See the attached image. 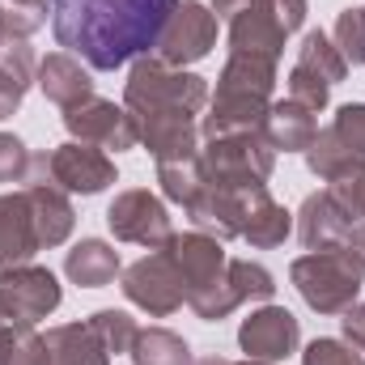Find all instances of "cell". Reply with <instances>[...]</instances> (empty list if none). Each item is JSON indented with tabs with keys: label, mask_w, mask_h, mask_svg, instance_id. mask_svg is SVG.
Returning <instances> with one entry per match:
<instances>
[{
	"label": "cell",
	"mask_w": 365,
	"mask_h": 365,
	"mask_svg": "<svg viewBox=\"0 0 365 365\" xmlns=\"http://www.w3.org/2000/svg\"><path fill=\"white\" fill-rule=\"evenodd\" d=\"M272 90H276V60L230 51V60L217 77V93H208V115L200 123V136L217 140V136H230V132L259 128L268 106H272Z\"/></svg>",
	"instance_id": "cell-2"
},
{
	"label": "cell",
	"mask_w": 365,
	"mask_h": 365,
	"mask_svg": "<svg viewBox=\"0 0 365 365\" xmlns=\"http://www.w3.org/2000/svg\"><path fill=\"white\" fill-rule=\"evenodd\" d=\"M179 0H51V30L68 56L115 73L158 47Z\"/></svg>",
	"instance_id": "cell-1"
},
{
	"label": "cell",
	"mask_w": 365,
	"mask_h": 365,
	"mask_svg": "<svg viewBox=\"0 0 365 365\" xmlns=\"http://www.w3.org/2000/svg\"><path fill=\"white\" fill-rule=\"evenodd\" d=\"M225 276H230V289L238 302H268L276 293V280L264 264H251V259H230L225 264Z\"/></svg>",
	"instance_id": "cell-30"
},
{
	"label": "cell",
	"mask_w": 365,
	"mask_h": 365,
	"mask_svg": "<svg viewBox=\"0 0 365 365\" xmlns=\"http://www.w3.org/2000/svg\"><path fill=\"white\" fill-rule=\"evenodd\" d=\"M47 179L68 195H98L115 182V162L81 140H68L47 153Z\"/></svg>",
	"instance_id": "cell-13"
},
{
	"label": "cell",
	"mask_w": 365,
	"mask_h": 365,
	"mask_svg": "<svg viewBox=\"0 0 365 365\" xmlns=\"http://www.w3.org/2000/svg\"><path fill=\"white\" fill-rule=\"evenodd\" d=\"M123 106L136 119L149 115H200L208 106V81L187 73V68H170L158 56H140L132 60L128 86H123Z\"/></svg>",
	"instance_id": "cell-4"
},
{
	"label": "cell",
	"mask_w": 365,
	"mask_h": 365,
	"mask_svg": "<svg viewBox=\"0 0 365 365\" xmlns=\"http://www.w3.org/2000/svg\"><path fill=\"white\" fill-rule=\"evenodd\" d=\"M289 280L314 314H344L361 297L365 264L349 247H323V251L293 259Z\"/></svg>",
	"instance_id": "cell-5"
},
{
	"label": "cell",
	"mask_w": 365,
	"mask_h": 365,
	"mask_svg": "<svg viewBox=\"0 0 365 365\" xmlns=\"http://www.w3.org/2000/svg\"><path fill=\"white\" fill-rule=\"evenodd\" d=\"M340 323H344V340H349L357 353H365V302H353Z\"/></svg>",
	"instance_id": "cell-39"
},
{
	"label": "cell",
	"mask_w": 365,
	"mask_h": 365,
	"mask_svg": "<svg viewBox=\"0 0 365 365\" xmlns=\"http://www.w3.org/2000/svg\"><path fill=\"white\" fill-rule=\"evenodd\" d=\"M302 365H365V353H357L349 340H310Z\"/></svg>",
	"instance_id": "cell-38"
},
{
	"label": "cell",
	"mask_w": 365,
	"mask_h": 365,
	"mask_svg": "<svg viewBox=\"0 0 365 365\" xmlns=\"http://www.w3.org/2000/svg\"><path fill=\"white\" fill-rule=\"evenodd\" d=\"M247 4H251V0H212V13H217V17H225V21H230V17H234V13H238V9H247Z\"/></svg>",
	"instance_id": "cell-41"
},
{
	"label": "cell",
	"mask_w": 365,
	"mask_h": 365,
	"mask_svg": "<svg viewBox=\"0 0 365 365\" xmlns=\"http://www.w3.org/2000/svg\"><path fill=\"white\" fill-rule=\"evenodd\" d=\"M34 81H38V90L47 93V102H56L64 110H73V106H81V102L93 98L90 68H81V60L68 56V51H51L47 60H38Z\"/></svg>",
	"instance_id": "cell-17"
},
{
	"label": "cell",
	"mask_w": 365,
	"mask_h": 365,
	"mask_svg": "<svg viewBox=\"0 0 365 365\" xmlns=\"http://www.w3.org/2000/svg\"><path fill=\"white\" fill-rule=\"evenodd\" d=\"M327 195L340 204V212L357 225L365 221V162H349L344 170H336L327 179Z\"/></svg>",
	"instance_id": "cell-27"
},
{
	"label": "cell",
	"mask_w": 365,
	"mask_h": 365,
	"mask_svg": "<svg viewBox=\"0 0 365 365\" xmlns=\"http://www.w3.org/2000/svg\"><path fill=\"white\" fill-rule=\"evenodd\" d=\"M47 0H0V26L9 38H30L47 26Z\"/></svg>",
	"instance_id": "cell-32"
},
{
	"label": "cell",
	"mask_w": 365,
	"mask_h": 365,
	"mask_svg": "<svg viewBox=\"0 0 365 365\" xmlns=\"http://www.w3.org/2000/svg\"><path fill=\"white\" fill-rule=\"evenodd\" d=\"M119 272H123L119 251L110 242H102V238H81L68 251V259H64V276L73 284H81V289H102V284H110Z\"/></svg>",
	"instance_id": "cell-22"
},
{
	"label": "cell",
	"mask_w": 365,
	"mask_h": 365,
	"mask_svg": "<svg viewBox=\"0 0 365 365\" xmlns=\"http://www.w3.org/2000/svg\"><path fill=\"white\" fill-rule=\"evenodd\" d=\"M60 280L51 268L26 264L17 272L0 276V319L9 327H38L60 306Z\"/></svg>",
	"instance_id": "cell-11"
},
{
	"label": "cell",
	"mask_w": 365,
	"mask_h": 365,
	"mask_svg": "<svg viewBox=\"0 0 365 365\" xmlns=\"http://www.w3.org/2000/svg\"><path fill=\"white\" fill-rule=\"evenodd\" d=\"M297 64L310 68V73H319L327 86H340L344 73H349V60L340 56V47H336L331 34H323V30H310V34L302 38V47H297Z\"/></svg>",
	"instance_id": "cell-26"
},
{
	"label": "cell",
	"mask_w": 365,
	"mask_h": 365,
	"mask_svg": "<svg viewBox=\"0 0 365 365\" xmlns=\"http://www.w3.org/2000/svg\"><path fill=\"white\" fill-rule=\"evenodd\" d=\"M259 132H264V140L272 145L276 153H280V149H284V153H306V149L314 145V136H319V119H314L310 106L284 98V102H272V106H268Z\"/></svg>",
	"instance_id": "cell-19"
},
{
	"label": "cell",
	"mask_w": 365,
	"mask_h": 365,
	"mask_svg": "<svg viewBox=\"0 0 365 365\" xmlns=\"http://www.w3.org/2000/svg\"><path fill=\"white\" fill-rule=\"evenodd\" d=\"M0 365H51L47 344L34 327H9L0 331Z\"/></svg>",
	"instance_id": "cell-29"
},
{
	"label": "cell",
	"mask_w": 365,
	"mask_h": 365,
	"mask_svg": "<svg viewBox=\"0 0 365 365\" xmlns=\"http://www.w3.org/2000/svg\"><path fill=\"white\" fill-rule=\"evenodd\" d=\"M289 230H293V212H289L284 204H276L272 195H268V187L255 191V200H251V208H247L242 242H251L255 251H272V247H280V242L289 238Z\"/></svg>",
	"instance_id": "cell-24"
},
{
	"label": "cell",
	"mask_w": 365,
	"mask_h": 365,
	"mask_svg": "<svg viewBox=\"0 0 365 365\" xmlns=\"http://www.w3.org/2000/svg\"><path fill=\"white\" fill-rule=\"evenodd\" d=\"M30 170H34V153L13 132H0V182H30Z\"/></svg>",
	"instance_id": "cell-37"
},
{
	"label": "cell",
	"mask_w": 365,
	"mask_h": 365,
	"mask_svg": "<svg viewBox=\"0 0 365 365\" xmlns=\"http://www.w3.org/2000/svg\"><path fill=\"white\" fill-rule=\"evenodd\" d=\"M128 357L136 365H195L191 344L182 336H175L170 327H140Z\"/></svg>",
	"instance_id": "cell-25"
},
{
	"label": "cell",
	"mask_w": 365,
	"mask_h": 365,
	"mask_svg": "<svg viewBox=\"0 0 365 365\" xmlns=\"http://www.w3.org/2000/svg\"><path fill=\"white\" fill-rule=\"evenodd\" d=\"M297 340H302V327L284 306L251 310V319H242L238 327V344L251 361H284L297 349Z\"/></svg>",
	"instance_id": "cell-15"
},
{
	"label": "cell",
	"mask_w": 365,
	"mask_h": 365,
	"mask_svg": "<svg viewBox=\"0 0 365 365\" xmlns=\"http://www.w3.org/2000/svg\"><path fill=\"white\" fill-rule=\"evenodd\" d=\"M212 47H217V13L200 0H182V4H175L170 21L162 26L153 56L170 68H187V64L204 60Z\"/></svg>",
	"instance_id": "cell-10"
},
{
	"label": "cell",
	"mask_w": 365,
	"mask_h": 365,
	"mask_svg": "<svg viewBox=\"0 0 365 365\" xmlns=\"http://www.w3.org/2000/svg\"><path fill=\"white\" fill-rule=\"evenodd\" d=\"M255 191L264 187H251V191H230V187H212L204 182L200 195L187 204V217L200 234H212V238H242V225H247V208L255 200Z\"/></svg>",
	"instance_id": "cell-14"
},
{
	"label": "cell",
	"mask_w": 365,
	"mask_h": 365,
	"mask_svg": "<svg viewBox=\"0 0 365 365\" xmlns=\"http://www.w3.org/2000/svg\"><path fill=\"white\" fill-rule=\"evenodd\" d=\"M306 13H310L306 0H251L230 17V51L280 60L284 38L306 21Z\"/></svg>",
	"instance_id": "cell-7"
},
{
	"label": "cell",
	"mask_w": 365,
	"mask_h": 365,
	"mask_svg": "<svg viewBox=\"0 0 365 365\" xmlns=\"http://www.w3.org/2000/svg\"><path fill=\"white\" fill-rule=\"evenodd\" d=\"M195 365H276V361H225V357H204V361H195Z\"/></svg>",
	"instance_id": "cell-42"
},
{
	"label": "cell",
	"mask_w": 365,
	"mask_h": 365,
	"mask_svg": "<svg viewBox=\"0 0 365 365\" xmlns=\"http://www.w3.org/2000/svg\"><path fill=\"white\" fill-rule=\"evenodd\" d=\"M158 182H162V195L175 200V204H191L204 187V170H200V158H187V162H158Z\"/></svg>",
	"instance_id": "cell-28"
},
{
	"label": "cell",
	"mask_w": 365,
	"mask_h": 365,
	"mask_svg": "<svg viewBox=\"0 0 365 365\" xmlns=\"http://www.w3.org/2000/svg\"><path fill=\"white\" fill-rule=\"evenodd\" d=\"M26 195H30V208H34L38 242H43V247H60V242H68V234H73V225H77V212H73L68 191H60L51 179L34 175V179L26 182Z\"/></svg>",
	"instance_id": "cell-18"
},
{
	"label": "cell",
	"mask_w": 365,
	"mask_h": 365,
	"mask_svg": "<svg viewBox=\"0 0 365 365\" xmlns=\"http://www.w3.org/2000/svg\"><path fill=\"white\" fill-rule=\"evenodd\" d=\"M166 251H170V259H175V268L182 276L187 306L204 323H221V319H230L242 306L234 297V289H230V276H225V264L230 259L221 251V238L191 230V234H175L166 242Z\"/></svg>",
	"instance_id": "cell-3"
},
{
	"label": "cell",
	"mask_w": 365,
	"mask_h": 365,
	"mask_svg": "<svg viewBox=\"0 0 365 365\" xmlns=\"http://www.w3.org/2000/svg\"><path fill=\"white\" fill-rule=\"evenodd\" d=\"M123 297L132 306H140L145 314H153V319L175 314L182 302H187L182 276H179V268H175V259H170L166 247H158L145 259H136L132 268H123Z\"/></svg>",
	"instance_id": "cell-9"
},
{
	"label": "cell",
	"mask_w": 365,
	"mask_h": 365,
	"mask_svg": "<svg viewBox=\"0 0 365 365\" xmlns=\"http://www.w3.org/2000/svg\"><path fill=\"white\" fill-rule=\"evenodd\" d=\"M64 128H68L73 140L93 145V149H102V153H106V149L123 153V149H136V145H140V128H136L132 110H128V106H115V102H106V98H90V102L64 110Z\"/></svg>",
	"instance_id": "cell-12"
},
{
	"label": "cell",
	"mask_w": 365,
	"mask_h": 365,
	"mask_svg": "<svg viewBox=\"0 0 365 365\" xmlns=\"http://www.w3.org/2000/svg\"><path fill=\"white\" fill-rule=\"evenodd\" d=\"M106 225L119 242H136V247H166L175 238V225H170V212L166 204L149 191V187H128L110 200L106 208Z\"/></svg>",
	"instance_id": "cell-8"
},
{
	"label": "cell",
	"mask_w": 365,
	"mask_h": 365,
	"mask_svg": "<svg viewBox=\"0 0 365 365\" xmlns=\"http://www.w3.org/2000/svg\"><path fill=\"white\" fill-rule=\"evenodd\" d=\"M349 162H361V158H353V153L340 145V136H336L331 128H323V132L314 136V145L306 149V166H310V175H319V179H331V175L344 170Z\"/></svg>",
	"instance_id": "cell-33"
},
{
	"label": "cell",
	"mask_w": 365,
	"mask_h": 365,
	"mask_svg": "<svg viewBox=\"0 0 365 365\" xmlns=\"http://www.w3.org/2000/svg\"><path fill=\"white\" fill-rule=\"evenodd\" d=\"M276 166V149L264 140L259 128L251 132H230L217 136L200 149V170L204 182L212 187H230V191H251V187H268Z\"/></svg>",
	"instance_id": "cell-6"
},
{
	"label": "cell",
	"mask_w": 365,
	"mask_h": 365,
	"mask_svg": "<svg viewBox=\"0 0 365 365\" xmlns=\"http://www.w3.org/2000/svg\"><path fill=\"white\" fill-rule=\"evenodd\" d=\"M38 251H43V242H38V230H34V208H30L26 187L4 191L0 195V276L26 268Z\"/></svg>",
	"instance_id": "cell-16"
},
{
	"label": "cell",
	"mask_w": 365,
	"mask_h": 365,
	"mask_svg": "<svg viewBox=\"0 0 365 365\" xmlns=\"http://www.w3.org/2000/svg\"><path fill=\"white\" fill-rule=\"evenodd\" d=\"M0 331H4V319H0Z\"/></svg>",
	"instance_id": "cell-44"
},
{
	"label": "cell",
	"mask_w": 365,
	"mask_h": 365,
	"mask_svg": "<svg viewBox=\"0 0 365 365\" xmlns=\"http://www.w3.org/2000/svg\"><path fill=\"white\" fill-rule=\"evenodd\" d=\"M331 43L340 47V56H344L349 64H365V4L361 9H344V13L336 17Z\"/></svg>",
	"instance_id": "cell-34"
},
{
	"label": "cell",
	"mask_w": 365,
	"mask_h": 365,
	"mask_svg": "<svg viewBox=\"0 0 365 365\" xmlns=\"http://www.w3.org/2000/svg\"><path fill=\"white\" fill-rule=\"evenodd\" d=\"M344 247H349V251H353V255H357V259L365 264V221H357V225L349 230V238H344Z\"/></svg>",
	"instance_id": "cell-40"
},
{
	"label": "cell",
	"mask_w": 365,
	"mask_h": 365,
	"mask_svg": "<svg viewBox=\"0 0 365 365\" xmlns=\"http://www.w3.org/2000/svg\"><path fill=\"white\" fill-rule=\"evenodd\" d=\"M43 344H47L51 365H110V353L90 327V319L86 323H60V327L43 331Z\"/></svg>",
	"instance_id": "cell-21"
},
{
	"label": "cell",
	"mask_w": 365,
	"mask_h": 365,
	"mask_svg": "<svg viewBox=\"0 0 365 365\" xmlns=\"http://www.w3.org/2000/svg\"><path fill=\"white\" fill-rule=\"evenodd\" d=\"M353 221L340 212V204L327 191L306 195L302 212H297V238L306 242V251H323V247H344Z\"/></svg>",
	"instance_id": "cell-20"
},
{
	"label": "cell",
	"mask_w": 365,
	"mask_h": 365,
	"mask_svg": "<svg viewBox=\"0 0 365 365\" xmlns=\"http://www.w3.org/2000/svg\"><path fill=\"white\" fill-rule=\"evenodd\" d=\"M90 327L98 331V340L106 344V353L110 357H119V353H128L132 349V340H136V319L128 314V310H93L90 314Z\"/></svg>",
	"instance_id": "cell-31"
},
{
	"label": "cell",
	"mask_w": 365,
	"mask_h": 365,
	"mask_svg": "<svg viewBox=\"0 0 365 365\" xmlns=\"http://www.w3.org/2000/svg\"><path fill=\"white\" fill-rule=\"evenodd\" d=\"M331 132L340 136V145H344L353 158L365 162V102H344V106L336 110V119H331Z\"/></svg>",
	"instance_id": "cell-35"
},
{
	"label": "cell",
	"mask_w": 365,
	"mask_h": 365,
	"mask_svg": "<svg viewBox=\"0 0 365 365\" xmlns=\"http://www.w3.org/2000/svg\"><path fill=\"white\" fill-rule=\"evenodd\" d=\"M34 73H38V64H34L30 43L26 38H9L0 47V123L21 106V98L30 90Z\"/></svg>",
	"instance_id": "cell-23"
},
{
	"label": "cell",
	"mask_w": 365,
	"mask_h": 365,
	"mask_svg": "<svg viewBox=\"0 0 365 365\" xmlns=\"http://www.w3.org/2000/svg\"><path fill=\"white\" fill-rule=\"evenodd\" d=\"M4 43H9V34H4V26H0V47H4Z\"/></svg>",
	"instance_id": "cell-43"
},
{
	"label": "cell",
	"mask_w": 365,
	"mask_h": 365,
	"mask_svg": "<svg viewBox=\"0 0 365 365\" xmlns=\"http://www.w3.org/2000/svg\"><path fill=\"white\" fill-rule=\"evenodd\" d=\"M289 98L293 102H302V106H310L314 115L331 102V86L319 77V73H310V68H302V64H293L289 68Z\"/></svg>",
	"instance_id": "cell-36"
}]
</instances>
